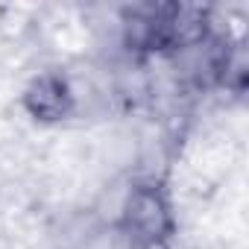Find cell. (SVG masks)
Wrapping results in <instances>:
<instances>
[{"instance_id":"1","label":"cell","mask_w":249,"mask_h":249,"mask_svg":"<svg viewBox=\"0 0 249 249\" xmlns=\"http://www.w3.org/2000/svg\"><path fill=\"white\" fill-rule=\"evenodd\" d=\"M117 229L132 246L153 243V240H170L176 229L173 205L161 182L144 179L126 188L117 211Z\"/></svg>"},{"instance_id":"2","label":"cell","mask_w":249,"mask_h":249,"mask_svg":"<svg viewBox=\"0 0 249 249\" xmlns=\"http://www.w3.org/2000/svg\"><path fill=\"white\" fill-rule=\"evenodd\" d=\"M21 108L36 123H65L79 108V94L73 76L62 68L38 71L21 91Z\"/></svg>"},{"instance_id":"4","label":"cell","mask_w":249,"mask_h":249,"mask_svg":"<svg viewBox=\"0 0 249 249\" xmlns=\"http://www.w3.org/2000/svg\"><path fill=\"white\" fill-rule=\"evenodd\" d=\"M132 249H173V246H170V240H153V243H138Z\"/></svg>"},{"instance_id":"3","label":"cell","mask_w":249,"mask_h":249,"mask_svg":"<svg viewBox=\"0 0 249 249\" xmlns=\"http://www.w3.org/2000/svg\"><path fill=\"white\" fill-rule=\"evenodd\" d=\"M246 82H249V56H246V44H243V41H231L229 50H226L223 68H220L217 85H223V88H226L229 94H234V97H243Z\"/></svg>"}]
</instances>
